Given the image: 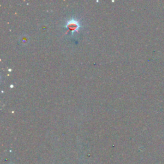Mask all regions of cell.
<instances>
[{
  "instance_id": "6da1fadb",
  "label": "cell",
  "mask_w": 164,
  "mask_h": 164,
  "mask_svg": "<svg viewBox=\"0 0 164 164\" xmlns=\"http://www.w3.org/2000/svg\"><path fill=\"white\" fill-rule=\"evenodd\" d=\"M64 27L66 29H67L68 31H71V34L73 35L75 32H77L79 30V29L80 28L81 26L80 23H79V22L78 20L71 18L66 22Z\"/></svg>"
},
{
  "instance_id": "7a4b0ae2",
  "label": "cell",
  "mask_w": 164,
  "mask_h": 164,
  "mask_svg": "<svg viewBox=\"0 0 164 164\" xmlns=\"http://www.w3.org/2000/svg\"><path fill=\"white\" fill-rule=\"evenodd\" d=\"M10 164H13V163H10Z\"/></svg>"
}]
</instances>
